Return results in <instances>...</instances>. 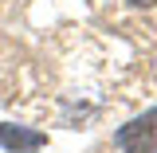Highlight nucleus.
Returning <instances> with one entry per match:
<instances>
[{
    "label": "nucleus",
    "mask_w": 157,
    "mask_h": 153,
    "mask_svg": "<svg viewBox=\"0 0 157 153\" xmlns=\"http://www.w3.org/2000/svg\"><path fill=\"white\" fill-rule=\"evenodd\" d=\"M114 145L122 153H157V106L134 122H126L114 134Z\"/></svg>",
    "instance_id": "1"
},
{
    "label": "nucleus",
    "mask_w": 157,
    "mask_h": 153,
    "mask_svg": "<svg viewBox=\"0 0 157 153\" xmlns=\"http://www.w3.org/2000/svg\"><path fill=\"white\" fill-rule=\"evenodd\" d=\"M47 145L43 130H28V126H12V122H0V149L8 153H39Z\"/></svg>",
    "instance_id": "2"
},
{
    "label": "nucleus",
    "mask_w": 157,
    "mask_h": 153,
    "mask_svg": "<svg viewBox=\"0 0 157 153\" xmlns=\"http://www.w3.org/2000/svg\"><path fill=\"white\" fill-rule=\"evenodd\" d=\"M126 4H134V8H157V0H126Z\"/></svg>",
    "instance_id": "3"
}]
</instances>
